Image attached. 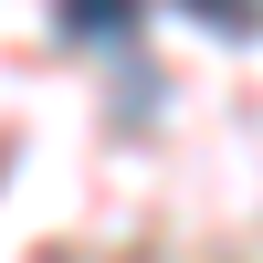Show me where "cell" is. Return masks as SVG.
I'll use <instances>...</instances> for the list:
<instances>
[{"label":"cell","mask_w":263,"mask_h":263,"mask_svg":"<svg viewBox=\"0 0 263 263\" xmlns=\"http://www.w3.org/2000/svg\"><path fill=\"white\" fill-rule=\"evenodd\" d=\"M137 11H147V0H53V21H63L74 42H116Z\"/></svg>","instance_id":"6da1fadb"},{"label":"cell","mask_w":263,"mask_h":263,"mask_svg":"<svg viewBox=\"0 0 263 263\" xmlns=\"http://www.w3.org/2000/svg\"><path fill=\"white\" fill-rule=\"evenodd\" d=\"M211 32H263V0H190Z\"/></svg>","instance_id":"7a4b0ae2"}]
</instances>
